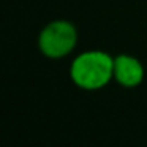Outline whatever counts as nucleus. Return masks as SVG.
Returning a JSON list of instances; mask_svg holds the SVG:
<instances>
[{
	"label": "nucleus",
	"mask_w": 147,
	"mask_h": 147,
	"mask_svg": "<svg viewBox=\"0 0 147 147\" xmlns=\"http://www.w3.org/2000/svg\"><path fill=\"white\" fill-rule=\"evenodd\" d=\"M70 79L78 89L87 92L105 89L114 79V57L100 49L81 52L71 60Z\"/></svg>",
	"instance_id": "1"
},
{
	"label": "nucleus",
	"mask_w": 147,
	"mask_h": 147,
	"mask_svg": "<svg viewBox=\"0 0 147 147\" xmlns=\"http://www.w3.org/2000/svg\"><path fill=\"white\" fill-rule=\"evenodd\" d=\"M78 40V29L71 21L54 19L40 30L36 45L46 59L60 60L76 49Z\"/></svg>",
	"instance_id": "2"
},
{
	"label": "nucleus",
	"mask_w": 147,
	"mask_h": 147,
	"mask_svg": "<svg viewBox=\"0 0 147 147\" xmlns=\"http://www.w3.org/2000/svg\"><path fill=\"white\" fill-rule=\"evenodd\" d=\"M146 78L142 62L131 54H117L114 57V81L123 89H136Z\"/></svg>",
	"instance_id": "3"
}]
</instances>
